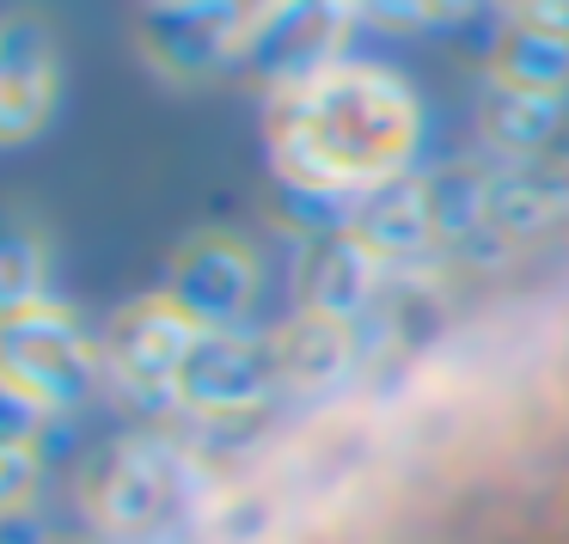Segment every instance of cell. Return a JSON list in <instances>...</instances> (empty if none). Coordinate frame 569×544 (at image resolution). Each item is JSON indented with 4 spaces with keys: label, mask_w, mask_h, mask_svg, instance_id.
Here are the masks:
<instances>
[{
    "label": "cell",
    "mask_w": 569,
    "mask_h": 544,
    "mask_svg": "<svg viewBox=\"0 0 569 544\" xmlns=\"http://www.w3.org/2000/svg\"><path fill=\"white\" fill-rule=\"evenodd\" d=\"M422 141V104L392 68L331 62L312 80L263 99V153L288 190L368 197L410 172Z\"/></svg>",
    "instance_id": "6da1fadb"
},
{
    "label": "cell",
    "mask_w": 569,
    "mask_h": 544,
    "mask_svg": "<svg viewBox=\"0 0 569 544\" xmlns=\"http://www.w3.org/2000/svg\"><path fill=\"white\" fill-rule=\"evenodd\" d=\"M99 380V349L80 336L74 312L43 300L31 312L0 319V392L31 404L38 416L80 410Z\"/></svg>",
    "instance_id": "7a4b0ae2"
},
{
    "label": "cell",
    "mask_w": 569,
    "mask_h": 544,
    "mask_svg": "<svg viewBox=\"0 0 569 544\" xmlns=\"http://www.w3.org/2000/svg\"><path fill=\"white\" fill-rule=\"evenodd\" d=\"M349 19L356 13H349L343 0H251L233 68L270 92L295 87V80H312L319 68L343 62L337 43H343Z\"/></svg>",
    "instance_id": "3957f363"
},
{
    "label": "cell",
    "mask_w": 569,
    "mask_h": 544,
    "mask_svg": "<svg viewBox=\"0 0 569 544\" xmlns=\"http://www.w3.org/2000/svg\"><path fill=\"white\" fill-rule=\"evenodd\" d=\"M251 0H153L136 26V50L160 80H209L214 68H233L246 38Z\"/></svg>",
    "instance_id": "277c9868"
},
{
    "label": "cell",
    "mask_w": 569,
    "mask_h": 544,
    "mask_svg": "<svg viewBox=\"0 0 569 544\" xmlns=\"http://www.w3.org/2000/svg\"><path fill=\"white\" fill-rule=\"evenodd\" d=\"M197 336L202 331L160 288V294H141V300H129V306L111 312V324H104V336H99V361L111 367V380L123 385V392L166 397V404H172V380H178V367H184Z\"/></svg>",
    "instance_id": "5b68a950"
},
{
    "label": "cell",
    "mask_w": 569,
    "mask_h": 544,
    "mask_svg": "<svg viewBox=\"0 0 569 544\" xmlns=\"http://www.w3.org/2000/svg\"><path fill=\"white\" fill-rule=\"evenodd\" d=\"M166 294L197 331H239L258 294V258L233 233H190L166 263Z\"/></svg>",
    "instance_id": "8992f818"
},
{
    "label": "cell",
    "mask_w": 569,
    "mask_h": 544,
    "mask_svg": "<svg viewBox=\"0 0 569 544\" xmlns=\"http://www.w3.org/2000/svg\"><path fill=\"white\" fill-rule=\"evenodd\" d=\"M276 380L282 373H276L270 343L246 331H202L172 380V404L190 416H251Z\"/></svg>",
    "instance_id": "52a82bcc"
},
{
    "label": "cell",
    "mask_w": 569,
    "mask_h": 544,
    "mask_svg": "<svg viewBox=\"0 0 569 544\" xmlns=\"http://www.w3.org/2000/svg\"><path fill=\"white\" fill-rule=\"evenodd\" d=\"M56 87H62V56L50 19L38 7L0 13V148H19L50 123Z\"/></svg>",
    "instance_id": "ba28073f"
},
{
    "label": "cell",
    "mask_w": 569,
    "mask_h": 544,
    "mask_svg": "<svg viewBox=\"0 0 569 544\" xmlns=\"http://www.w3.org/2000/svg\"><path fill=\"white\" fill-rule=\"evenodd\" d=\"M563 214H569V160H545V153L539 160H502L483 178V214L466 245L483 251L520 245V239L557 226Z\"/></svg>",
    "instance_id": "9c48e42d"
},
{
    "label": "cell",
    "mask_w": 569,
    "mask_h": 544,
    "mask_svg": "<svg viewBox=\"0 0 569 544\" xmlns=\"http://www.w3.org/2000/svg\"><path fill=\"white\" fill-rule=\"evenodd\" d=\"M380 282H386V263L349 226H337V233H319L300 245L295 312H325V319L361 324V312H373V300H380Z\"/></svg>",
    "instance_id": "30bf717a"
},
{
    "label": "cell",
    "mask_w": 569,
    "mask_h": 544,
    "mask_svg": "<svg viewBox=\"0 0 569 544\" xmlns=\"http://www.w3.org/2000/svg\"><path fill=\"white\" fill-rule=\"evenodd\" d=\"M80 502L104 532H141L160 520L166 502V453L148 441H117L80 477Z\"/></svg>",
    "instance_id": "8fae6325"
},
{
    "label": "cell",
    "mask_w": 569,
    "mask_h": 544,
    "mask_svg": "<svg viewBox=\"0 0 569 544\" xmlns=\"http://www.w3.org/2000/svg\"><path fill=\"white\" fill-rule=\"evenodd\" d=\"M349 233H356L386 270H398V263L422 258L429 245H441L429 172H405V178H392V184L368 190V197L356 202V214H349Z\"/></svg>",
    "instance_id": "7c38bea8"
},
{
    "label": "cell",
    "mask_w": 569,
    "mask_h": 544,
    "mask_svg": "<svg viewBox=\"0 0 569 544\" xmlns=\"http://www.w3.org/2000/svg\"><path fill=\"white\" fill-rule=\"evenodd\" d=\"M270 355H276L282 385H295V392H307V397L331 392V385H343L361 361V324L325 319V312H295V319L270 336Z\"/></svg>",
    "instance_id": "4fadbf2b"
},
{
    "label": "cell",
    "mask_w": 569,
    "mask_h": 544,
    "mask_svg": "<svg viewBox=\"0 0 569 544\" xmlns=\"http://www.w3.org/2000/svg\"><path fill=\"white\" fill-rule=\"evenodd\" d=\"M490 87L563 104V92H569V31L502 26L490 43Z\"/></svg>",
    "instance_id": "5bb4252c"
},
{
    "label": "cell",
    "mask_w": 569,
    "mask_h": 544,
    "mask_svg": "<svg viewBox=\"0 0 569 544\" xmlns=\"http://www.w3.org/2000/svg\"><path fill=\"white\" fill-rule=\"evenodd\" d=\"M557 123H563L557 99H527V92H502V87H490L478 99V129L502 160H539L557 141Z\"/></svg>",
    "instance_id": "9a60e30c"
},
{
    "label": "cell",
    "mask_w": 569,
    "mask_h": 544,
    "mask_svg": "<svg viewBox=\"0 0 569 544\" xmlns=\"http://www.w3.org/2000/svg\"><path fill=\"white\" fill-rule=\"evenodd\" d=\"M43 306V233L31 214L0 209V319Z\"/></svg>",
    "instance_id": "2e32d148"
},
{
    "label": "cell",
    "mask_w": 569,
    "mask_h": 544,
    "mask_svg": "<svg viewBox=\"0 0 569 544\" xmlns=\"http://www.w3.org/2000/svg\"><path fill=\"white\" fill-rule=\"evenodd\" d=\"M276 526V495L263 483H239V490L209 502V538L214 544H263Z\"/></svg>",
    "instance_id": "e0dca14e"
},
{
    "label": "cell",
    "mask_w": 569,
    "mask_h": 544,
    "mask_svg": "<svg viewBox=\"0 0 569 544\" xmlns=\"http://www.w3.org/2000/svg\"><path fill=\"white\" fill-rule=\"evenodd\" d=\"M38 477H43L38 441H0V520L26 514L31 495H38Z\"/></svg>",
    "instance_id": "ac0fdd59"
},
{
    "label": "cell",
    "mask_w": 569,
    "mask_h": 544,
    "mask_svg": "<svg viewBox=\"0 0 569 544\" xmlns=\"http://www.w3.org/2000/svg\"><path fill=\"white\" fill-rule=\"evenodd\" d=\"M478 0H392L386 7V26H447V19H466Z\"/></svg>",
    "instance_id": "d6986e66"
},
{
    "label": "cell",
    "mask_w": 569,
    "mask_h": 544,
    "mask_svg": "<svg viewBox=\"0 0 569 544\" xmlns=\"http://www.w3.org/2000/svg\"><path fill=\"white\" fill-rule=\"evenodd\" d=\"M508 13V26H545V31H569V0H496Z\"/></svg>",
    "instance_id": "ffe728a7"
},
{
    "label": "cell",
    "mask_w": 569,
    "mask_h": 544,
    "mask_svg": "<svg viewBox=\"0 0 569 544\" xmlns=\"http://www.w3.org/2000/svg\"><path fill=\"white\" fill-rule=\"evenodd\" d=\"M38 410L31 404H19V397H7L0 392V441H38Z\"/></svg>",
    "instance_id": "44dd1931"
},
{
    "label": "cell",
    "mask_w": 569,
    "mask_h": 544,
    "mask_svg": "<svg viewBox=\"0 0 569 544\" xmlns=\"http://www.w3.org/2000/svg\"><path fill=\"white\" fill-rule=\"evenodd\" d=\"M343 7L356 19H368V26H386V7H392V0H343Z\"/></svg>",
    "instance_id": "7402d4cb"
}]
</instances>
